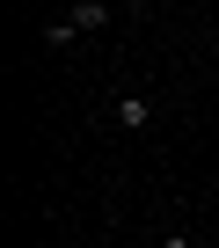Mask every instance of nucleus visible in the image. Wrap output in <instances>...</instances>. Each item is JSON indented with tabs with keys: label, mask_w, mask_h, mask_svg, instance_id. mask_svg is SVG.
I'll use <instances>...</instances> for the list:
<instances>
[{
	"label": "nucleus",
	"mask_w": 219,
	"mask_h": 248,
	"mask_svg": "<svg viewBox=\"0 0 219 248\" xmlns=\"http://www.w3.org/2000/svg\"><path fill=\"white\" fill-rule=\"evenodd\" d=\"M117 124H125V132H146V124H154V102L146 95H117Z\"/></svg>",
	"instance_id": "obj_1"
},
{
	"label": "nucleus",
	"mask_w": 219,
	"mask_h": 248,
	"mask_svg": "<svg viewBox=\"0 0 219 248\" xmlns=\"http://www.w3.org/2000/svg\"><path fill=\"white\" fill-rule=\"evenodd\" d=\"M110 22V8H102V0H88V8H73V30H102Z\"/></svg>",
	"instance_id": "obj_2"
},
{
	"label": "nucleus",
	"mask_w": 219,
	"mask_h": 248,
	"mask_svg": "<svg viewBox=\"0 0 219 248\" xmlns=\"http://www.w3.org/2000/svg\"><path fill=\"white\" fill-rule=\"evenodd\" d=\"M80 30H73V15H59V22H44V44H73Z\"/></svg>",
	"instance_id": "obj_3"
},
{
	"label": "nucleus",
	"mask_w": 219,
	"mask_h": 248,
	"mask_svg": "<svg viewBox=\"0 0 219 248\" xmlns=\"http://www.w3.org/2000/svg\"><path fill=\"white\" fill-rule=\"evenodd\" d=\"M161 248H190V233H168V241H161Z\"/></svg>",
	"instance_id": "obj_4"
},
{
	"label": "nucleus",
	"mask_w": 219,
	"mask_h": 248,
	"mask_svg": "<svg viewBox=\"0 0 219 248\" xmlns=\"http://www.w3.org/2000/svg\"><path fill=\"white\" fill-rule=\"evenodd\" d=\"M95 248H125V241H95Z\"/></svg>",
	"instance_id": "obj_5"
}]
</instances>
